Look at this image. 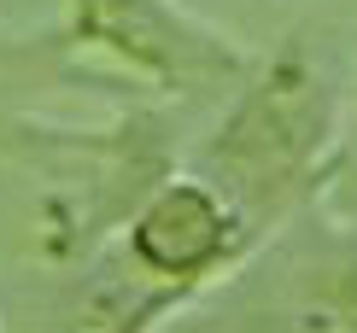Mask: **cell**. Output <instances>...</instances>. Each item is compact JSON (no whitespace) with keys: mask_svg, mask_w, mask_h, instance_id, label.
<instances>
[{"mask_svg":"<svg viewBox=\"0 0 357 333\" xmlns=\"http://www.w3.org/2000/svg\"><path fill=\"white\" fill-rule=\"evenodd\" d=\"M182 170L211 181L258 240L322 205L346 170V100L317 41L287 36L264 53Z\"/></svg>","mask_w":357,"mask_h":333,"instance_id":"1","label":"cell"},{"mask_svg":"<svg viewBox=\"0 0 357 333\" xmlns=\"http://www.w3.org/2000/svg\"><path fill=\"white\" fill-rule=\"evenodd\" d=\"M165 333H357V222L299 210Z\"/></svg>","mask_w":357,"mask_h":333,"instance_id":"2","label":"cell"},{"mask_svg":"<svg viewBox=\"0 0 357 333\" xmlns=\"http://www.w3.org/2000/svg\"><path fill=\"white\" fill-rule=\"evenodd\" d=\"M59 29L82 65H106L153 100L234 94L258 65L252 47L182 0H65Z\"/></svg>","mask_w":357,"mask_h":333,"instance_id":"3","label":"cell"},{"mask_svg":"<svg viewBox=\"0 0 357 333\" xmlns=\"http://www.w3.org/2000/svg\"><path fill=\"white\" fill-rule=\"evenodd\" d=\"M258 246L264 240L246 229V217L222 199L211 181H199L193 170H176L123 222V234L112 240V263L135 286H146L176 322L211 286L229 281Z\"/></svg>","mask_w":357,"mask_h":333,"instance_id":"4","label":"cell"},{"mask_svg":"<svg viewBox=\"0 0 357 333\" xmlns=\"http://www.w3.org/2000/svg\"><path fill=\"white\" fill-rule=\"evenodd\" d=\"M70 82H94V70L70 53L65 29H12L0 24V105L29 111V94H53Z\"/></svg>","mask_w":357,"mask_h":333,"instance_id":"5","label":"cell"},{"mask_svg":"<svg viewBox=\"0 0 357 333\" xmlns=\"http://www.w3.org/2000/svg\"><path fill=\"white\" fill-rule=\"evenodd\" d=\"M94 123H53V117H36V111H12L0 105V164H18V170H36V176H65L77 158H88L100 146Z\"/></svg>","mask_w":357,"mask_h":333,"instance_id":"6","label":"cell"},{"mask_svg":"<svg viewBox=\"0 0 357 333\" xmlns=\"http://www.w3.org/2000/svg\"><path fill=\"white\" fill-rule=\"evenodd\" d=\"M0 333H6V327H0Z\"/></svg>","mask_w":357,"mask_h":333,"instance_id":"7","label":"cell"}]
</instances>
